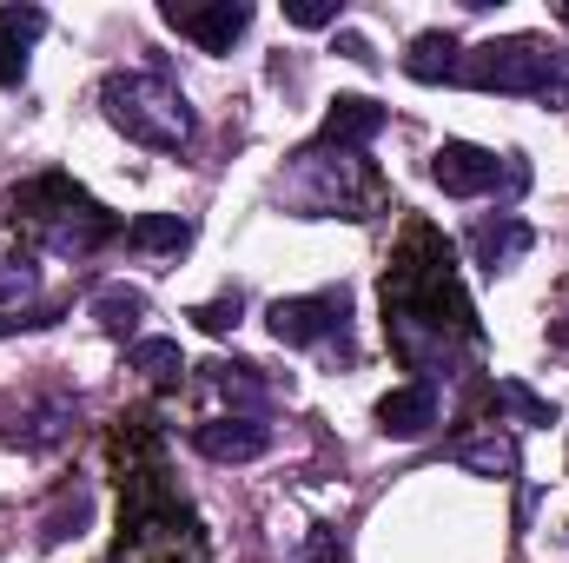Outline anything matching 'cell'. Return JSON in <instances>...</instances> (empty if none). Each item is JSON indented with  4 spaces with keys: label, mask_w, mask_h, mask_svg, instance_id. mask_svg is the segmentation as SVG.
<instances>
[{
    "label": "cell",
    "mask_w": 569,
    "mask_h": 563,
    "mask_svg": "<svg viewBox=\"0 0 569 563\" xmlns=\"http://www.w3.org/2000/svg\"><path fill=\"white\" fill-rule=\"evenodd\" d=\"M93 517V504H87V491H73V497H60V511L40 524V544L53 551V544H67V537H80V524Z\"/></svg>",
    "instance_id": "obj_18"
},
{
    "label": "cell",
    "mask_w": 569,
    "mask_h": 563,
    "mask_svg": "<svg viewBox=\"0 0 569 563\" xmlns=\"http://www.w3.org/2000/svg\"><path fill=\"white\" fill-rule=\"evenodd\" d=\"M127 365L146 372V378H179V372H186V358H179V345H172V338H140V345L127 352Z\"/></svg>",
    "instance_id": "obj_17"
},
{
    "label": "cell",
    "mask_w": 569,
    "mask_h": 563,
    "mask_svg": "<svg viewBox=\"0 0 569 563\" xmlns=\"http://www.w3.org/2000/svg\"><path fill=\"white\" fill-rule=\"evenodd\" d=\"M239 312H246V298H239V292H226V298H212V305H192L199 332H232V325H239Z\"/></svg>",
    "instance_id": "obj_20"
},
{
    "label": "cell",
    "mask_w": 569,
    "mask_h": 563,
    "mask_svg": "<svg viewBox=\"0 0 569 563\" xmlns=\"http://www.w3.org/2000/svg\"><path fill=\"white\" fill-rule=\"evenodd\" d=\"M430 424H437V385H398V392H385L378 398V431L385 437H425Z\"/></svg>",
    "instance_id": "obj_8"
},
{
    "label": "cell",
    "mask_w": 569,
    "mask_h": 563,
    "mask_svg": "<svg viewBox=\"0 0 569 563\" xmlns=\"http://www.w3.org/2000/svg\"><path fill=\"white\" fill-rule=\"evenodd\" d=\"M291 27H338V0H284Z\"/></svg>",
    "instance_id": "obj_21"
},
{
    "label": "cell",
    "mask_w": 569,
    "mask_h": 563,
    "mask_svg": "<svg viewBox=\"0 0 569 563\" xmlns=\"http://www.w3.org/2000/svg\"><path fill=\"white\" fill-rule=\"evenodd\" d=\"M557 60H563V47L537 40V33H510V40L470 47V60L457 67V80H470L477 93H530V100H543L550 80H557Z\"/></svg>",
    "instance_id": "obj_3"
},
{
    "label": "cell",
    "mask_w": 569,
    "mask_h": 563,
    "mask_svg": "<svg viewBox=\"0 0 569 563\" xmlns=\"http://www.w3.org/2000/svg\"><path fill=\"white\" fill-rule=\"evenodd\" d=\"M7 219H13V226H33L53 253H73V259H87L93 246H107V239L120 233L113 213L93 206V199H87L73 179H60V172L13 186V192H7Z\"/></svg>",
    "instance_id": "obj_1"
},
{
    "label": "cell",
    "mask_w": 569,
    "mask_h": 563,
    "mask_svg": "<svg viewBox=\"0 0 569 563\" xmlns=\"http://www.w3.org/2000/svg\"><path fill=\"white\" fill-rule=\"evenodd\" d=\"M33 285H40L33 259H0V298H27Z\"/></svg>",
    "instance_id": "obj_22"
},
{
    "label": "cell",
    "mask_w": 569,
    "mask_h": 563,
    "mask_svg": "<svg viewBox=\"0 0 569 563\" xmlns=\"http://www.w3.org/2000/svg\"><path fill=\"white\" fill-rule=\"evenodd\" d=\"M166 27H179L186 40H199L206 53H232V40L252 27L246 0H212V7H166Z\"/></svg>",
    "instance_id": "obj_6"
},
{
    "label": "cell",
    "mask_w": 569,
    "mask_h": 563,
    "mask_svg": "<svg viewBox=\"0 0 569 563\" xmlns=\"http://www.w3.org/2000/svg\"><path fill=\"white\" fill-rule=\"evenodd\" d=\"M100 107H107V120H113L127 140L152 146V152H179V146L192 140V107H186V93H179L172 80H159V73H113V80L100 87Z\"/></svg>",
    "instance_id": "obj_2"
},
{
    "label": "cell",
    "mask_w": 569,
    "mask_h": 563,
    "mask_svg": "<svg viewBox=\"0 0 569 563\" xmlns=\"http://www.w3.org/2000/svg\"><path fill=\"white\" fill-rule=\"evenodd\" d=\"M490 405H510L517 418H530V424H557V405H543V398H537V392H523L517 378H503V385L490 392Z\"/></svg>",
    "instance_id": "obj_19"
},
{
    "label": "cell",
    "mask_w": 569,
    "mask_h": 563,
    "mask_svg": "<svg viewBox=\"0 0 569 563\" xmlns=\"http://www.w3.org/2000/svg\"><path fill=\"white\" fill-rule=\"evenodd\" d=\"M457 464H463V471H483V477H510V471H517V444L497 437V431H490V437H463V444H457Z\"/></svg>",
    "instance_id": "obj_16"
},
{
    "label": "cell",
    "mask_w": 569,
    "mask_h": 563,
    "mask_svg": "<svg viewBox=\"0 0 569 563\" xmlns=\"http://www.w3.org/2000/svg\"><path fill=\"white\" fill-rule=\"evenodd\" d=\"M345 312H351V298L338 285V292H311V298H279L266 312V325L279 345H325L331 332H345Z\"/></svg>",
    "instance_id": "obj_5"
},
{
    "label": "cell",
    "mask_w": 569,
    "mask_h": 563,
    "mask_svg": "<svg viewBox=\"0 0 569 563\" xmlns=\"http://www.w3.org/2000/svg\"><path fill=\"white\" fill-rule=\"evenodd\" d=\"M192 444L212 457V464H252V457H266V444H272V424L266 418H246V412H232V418H212L192 431Z\"/></svg>",
    "instance_id": "obj_7"
},
{
    "label": "cell",
    "mask_w": 569,
    "mask_h": 563,
    "mask_svg": "<svg viewBox=\"0 0 569 563\" xmlns=\"http://www.w3.org/2000/svg\"><path fill=\"white\" fill-rule=\"evenodd\" d=\"M338 53H345V60H358V67H371V60H378L365 33H338Z\"/></svg>",
    "instance_id": "obj_24"
},
{
    "label": "cell",
    "mask_w": 569,
    "mask_h": 563,
    "mask_svg": "<svg viewBox=\"0 0 569 563\" xmlns=\"http://www.w3.org/2000/svg\"><path fill=\"white\" fill-rule=\"evenodd\" d=\"M127 246H140V253H159V259H179L186 246H192V226L179 219V213H146L127 226Z\"/></svg>",
    "instance_id": "obj_12"
},
{
    "label": "cell",
    "mask_w": 569,
    "mask_h": 563,
    "mask_svg": "<svg viewBox=\"0 0 569 563\" xmlns=\"http://www.w3.org/2000/svg\"><path fill=\"white\" fill-rule=\"evenodd\" d=\"M47 33V13L40 7H0V87H20L27 80V47Z\"/></svg>",
    "instance_id": "obj_9"
},
{
    "label": "cell",
    "mask_w": 569,
    "mask_h": 563,
    "mask_svg": "<svg viewBox=\"0 0 569 563\" xmlns=\"http://www.w3.org/2000/svg\"><path fill=\"white\" fill-rule=\"evenodd\" d=\"M40 325H53V312H0V338L7 332H40Z\"/></svg>",
    "instance_id": "obj_23"
},
{
    "label": "cell",
    "mask_w": 569,
    "mask_h": 563,
    "mask_svg": "<svg viewBox=\"0 0 569 563\" xmlns=\"http://www.w3.org/2000/svg\"><path fill=\"white\" fill-rule=\"evenodd\" d=\"M557 13H563V27H569V7H557Z\"/></svg>",
    "instance_id": "obj_25"
},
{
    "label": "cell",
    "mask_w": 569,
    "mask_h": 563,
    "mask_svg": "<svg viewBox=\"0 0 569 563\" xmlns=\"http://www.w3.org/2000/svg\"><path fill=\"white\" fill-rule=\"evenodd\" d=\"M430 179L450 192V199H483V192H523L530 186V166L517 152H490V146H470V140H443L430 152Z\"/></svg>",
    "instance_id": "obj_4"
},
{
    "label": "cell",
    "mask_w": 569,
    "mask_h": 563,
    "mask_svg": "<svg viewBox=\"0 0 569 563\" xmlns=\"http://www.w3.org/2000/svg\"><path fill=\"white\" fill-rule=\"evenodd\" d=\"M385 134V107L365 100V93H338L331 113H325V146H365Z\"/></svg>",
    "instance_id": "obj_11"
},
{
    "label": "cell",
    "mask_w": 569,
    "mask_h": 563,
    "mask_svg": "<svg viewBox=\"0 0 569 563\" xmlns=\"http://www.w3.org/2000/svg\"><path fill=\"white\" fill-rule=\"evenodd\" d=\"M206 378L232 398V405H246V418H259V405L272 398L266 392V378H259V365H239V358H219V365H206Z\"/></svg>",
    "instance_id": "obj_14"
},
{
    "label": "cell",
    "mask_w": 569,
    "mask_h": 563,
    "mask_svg": "<svg viewBox=\"0 0 569 563\" xmlns=\"http://www.w3.org/2000/svg\"><path fill=\"white\" fill-rule=\"evenodd\" d=\"M405 73H411V80H425V87L457 80V40H450V33H418V40H411V53H405Z\"/></svg>",
    "instance_id": "obj_13"
},
{
    "label": "cell",
    "mask_w": 569,
    "mask_h": 563,
    "mask_svg": "<svg viewBox=\"0 0 569 563\" xmlns=\"http://www.w3.org/2000/svg\"><path fill=\"white\" fill-rule=\"evenodd\" d=\"M470 253H477L483 273H510V266L530 253V226L510 219V213H503V219H483V226L470 233Z\"/></svg>",
    "instance_id": "obj_10"
},
{
    "label": "cell",
    "mask_w": 569,
    "mask_h": 563,
    "mask_svg": "<svg viewBox=\"0 0 569 563\" xmlns=\"http://www.w3.org/2000/svg\"><path fill=\"white\" fill-rule=\"evenodd\" d=\"M93 318H100L107 332H133L146 318V292L140 285H100V292H93Z\"/></svg>",
    "instance_id": "obj_15"
}]
</instances>
